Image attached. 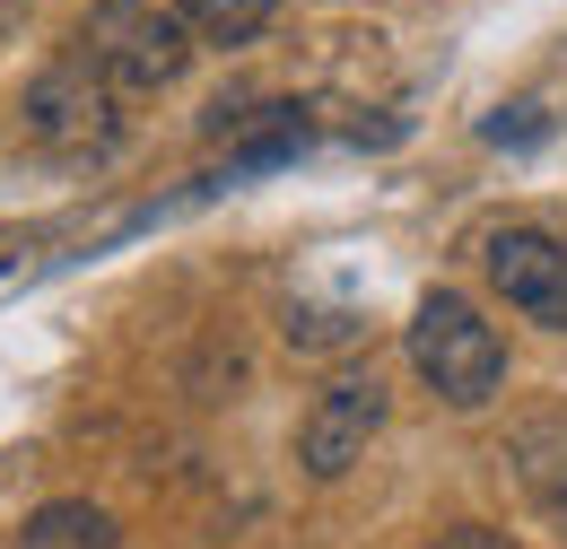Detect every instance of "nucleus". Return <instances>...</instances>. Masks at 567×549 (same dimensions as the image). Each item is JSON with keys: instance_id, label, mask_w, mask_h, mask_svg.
Here are the masks:
<instances>
[{"instance_id": "11", "label": "nucleus", "mask_w": 567, "mask_h": 549, "mask_svg": "<svg viewBox=\"0 0 567 549\" xmlns=\"http://www.w3.org/2000/svg\"><path fill=\"white\" fill-rule=\"evenodd\" d=\"M489 139H497V148H506V139H515V148H524V139H542V114H533V105H524V114H515V123H506V114H497V123H489Z\"/></svg>"}, {"instance_id": "9", "label": "nucleus", "mask_w": 567, "mask_h": 549, "mask_svg": "<svg viewBox=\"0 0 567 549\" xmlns=\"http://www.w3.org/2000/svg\"><path fill=\"white\" fill-rule=\"evenodd\" d=\"M358 332H367L358 314H288V349H341Z\"/></svg>"}, {"instance_id": "3", "label": "nucleus", "mask_w": 567, "mask_h": 549, "mask_svg": "<svg viewBox=\"0 0 567 549\" xmlns=\"http://www.w3.org/2000/svg\"><path fill=\"white\" fill-rule=\"evenodd\" d=\"M18 123H27L35 148H53V157H105V148L123 139V96L79 62V53H62V62H44L27 79Z\"/></svg>"}, {"instance_id": "5", "label": "nucleus", "mask_w": 567, "mask_h": 549, "mask_svg": "<svg viewBox=\"0 0 567 549\" xmlns=\"http://www.w3.org/2000/svg\"><path fill=\"white\" fill-rule=\"evenodd\" d=\"M481 271L524 323L567 332V245L550 227H489L481 236Z\"/></svg>"}, {"instance_id": "7", "label": "nucleus", "mask_w": 567, "mask_h": 549, "mask_svg": "<svg viewBox=\"0 0 567 549\" xmlns=\"http://www.w3.org/2000/svg\"><path fill=\"white\" fill-rule=\"evenodd\" d=\"M515 472L542 497H567V411H533L515 427Z\"/></svg>"}, {"instance_id": "2", "label": "nucleus", "mask_w": 567, "mask_h": 549, "mask_svg": "<svg viewBox=\"0 0 567 549\" xmlns=\"http://www.w3.org/2000/svg\"><path fill=\"white\" fill-rule=\"evenodd\" d=\"M402 349H411L420 384L445 402V411H489L497 393H506V341H497V323H481V305L454 297V288L420 297Z\"/></svg>"}, {"instance_id": "8", "label": "nucleus", "mask_w": 567, "mask_h": 549, "mask_svg": "<svg viewBox=\"0 0 567 549\" xmlns=\"http://www.w3.org/2000/svg\"><path fill=\"white\" fill-rule=\"evenodd\" d=\"M271 9L280 0H184V27H193V44H254L271 27Z\"/></svg>"}, {"instance_id": "1", "label": "nucleus", "mask_w": 567, "mask_h": 549, "mask_svg": "<svg viewBox=\"0 0 567 549\" xmlns=\"http://www.w3.org/2000/svg\"><path fill=\"white\" fill-rule=\"evenodd\" d=\"M71 53L96 70L114 96H157V87H175L184 62H193V27H184V9H166V0H87Z\"/></svg>"}, {"instance_id": "6", "label": "nucleus", "mask_w": 567, "mask_h": 549, "mask_svg": "<svg viewBox=\"0 0 567 549\" xmlns=\"http://www.w3.org/2000/svg\"><path fill=\"white\" fill-rule=\"evenodd\" d=\"M18 549H123V524L105 506H87V497H53V506L27 515Z\"/></svg>"}, {"instance_id": "4", "label": "nucleus", "mask_w": 567, "mask_h": 549, "mask_svg": "<svg viewBox=\"0 0 567 549\" xmlns=\"http://www.w3.org/2000/svg\"><path fill=\"white\" fill-rule=\"evenodd\" d=\"M384 411H393V393H384L375 375H332V384L315 393L306 427H297L306 480H350L358 463H367V445L384 436Z\"/></svg>"}, {"instance_id": "10", "label": "nucleus", "mask_w": 567, "mask_h": 549, "mask_svg": "<svg viewBox=\"0 0 567 549\" xmlns=\"http://www.w3.org/2000/svg\"><path fill=\"white\" fill-rule=\"evenodd\" d=\"M427 549H515V541H506L497 524H454V532H436Z\"/></svg>"}]
</instances>
